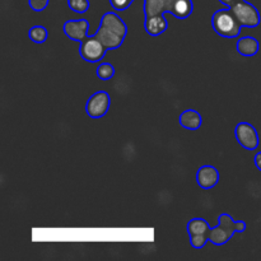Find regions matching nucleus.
Segmentation results:
<instances>
[{"label":"nucleus","instance_id":"nucleus-18","mask_svg":"<svg viewBox=\"0 0 261 261\" xmlns=\"http://www.w3.org/2000/svg\"><path fill=\"white\" fill-rule=\"evenodd\" d=\"M68 4L75 13H86L89 9V0H68Z\"/></svg>","mask_w":261,"mask_h":261},{"label":"nucleus","instance_id":"nucleus-19","mask_svg":"<svg viewBox=\"0 0 261 261\" xmlns=\"http://www.w3.org/2000/svg\"><path fill=\"white\" fill-rule=\"evenodd\" d=\"M208 242V234H194V236H190V245L194 249H203Z\"/></svg>","mask_w":261,"mask_h":261},{"label":"nucleus","instance_id":"nucleus-2","mask_svg":"<svg viewBox=\"0 0 261 261\" xmlns=\"http://www.w3.org/2000/svg\"><path fill=\"white\" fill-rule=\"evenodd\" d=\"M212 27L217 35L224 38L237 37L242 30L241 23L229 8L219 9L214 13L212 17Z\"/></svg>","mask_w":261,"mask_h":261},{"label":"nucleus","instance_id":"nucleus-21","mask_svg":"<svg viewBox=\"0 0 261 261\" xmlns=\"http://www.w3.org/2000/svg\"><path fill=\"white\" fill-rule=\"evenodd\" d=\"M48 2L50 0H28V4L35 12H42L48 7Z\"/></svg>","mask_w":261,"mask_h":261},{"label":"nucleus","instance_id":"nucleus-20","mask_svg":"<svg viewBox=\"0 0 261 261\" xmlns=\"http://www.w3.org/2000/svg\"><path fill=\"white\" fill-rule=\"evenodd\" d=\"M109 2L114 9L119 10V12H124L133 4L134 0H109Z\"/></svg>","mask_w":261,"mask_h":261},{"label":"nucleus","instance_id":"nucleus-5","mask_svg":"<svg viewBox=\"0 0 261 261\" xmlns=\"http://www.w3.org/2000/svg\"><path fill=\"white\" fill-rule=\"evenodd\" d=\"M107 48L102 45L99 40H97L94 36H88L84 41H82L79 46V55L82 59L88 63H98L105 58L107 53Z\"/></svg>","mask_w":261,"mask_h":261},{"label":"nucleus","instance_id":"nucleus-7","mask_svg":"<svg viewBox=\"0 0 261 261\" xmlns=\"http://www.w3.org/2000/svg\"><path fill=\"white\" fill-rule=\"evenodd\" d=\"M234 135H236L239 144L245 149L255 150L259 147V134H257V130L255 129L254 125H251L250 122H239L236 129H234Z\"/></svg>","mask_w":261,"mask_h":261},{"label":"nucleus","instance_id":"nucleus-11","mask_svg":"<svg viewBox=\"0 0 261 261\" xmlns=\"http://www.w3.org/2000/svg\"><path fill=\"white\" fill-rule=\"evenodd\" d=\"M145 32L149 36H160L166 32L168 28V22L165 14L153 15V17L145 18L144 19Z\"/></svg>","mask_w":261,"mask_h":261},{"label":"nucleus","instance_id":"nucleus-16","mask_svg":"<svg viewBox=\"0 0 261 261\" xmlns=\"http://www.w3.org/2000/svg\"><path fill=\"white\" fill-rule=\"evenodd\" d=\"M28 37L35 43H43L48 37V32L43 25H33L28 31Z\"/></svg>","mask_w":261,"mask_h":261},{"label":"nucleus","instance_id":"nucleus-10","mask_svg":"<svg viewBox=\"0 0 261 261\" xmlns=\"http://www.w3.org/2000/svg\"><path fill=\"white\" fill-rule=\"evenodd\" d=\"M196 182L204 190L214 188L219 182V172L214 166H201L196 173Z\"/></svg>","mask_w":261,"mask_h":261},{"label":"nucleus","instance_id":"nucleus-4","mask_svg":"<svg viewBox=\"0 0 261 261\" xmlns=\"http://www.w3.org/2000/svg\"><path fill=\"white\" fill-rule=\"evenodd\" d=\"M236 233L234 232V221L229 214L222 213L218 217V226L209 232V242L214 246H223Z\"/></svg>","mask_w":261,"mask_h":261},{"label":"nucleus","instance_id":"nucleus-23","mask_svg":"<svg viewBox=\"0 0 261 261\" xmlns=\"http://www.w3.org/2000/svg\"><path fill=\"white\" fill-rule=\"evenodd\" d=\"M254 162H255V166L257 167V170L261 172V152L256 153V155H255L254 158Z\"/></svg>","mask_w":261,"mask_h":261},{"label":"nucleus","instance_id":"nucleus-14","mask_svg":"<svg viewBox=\"0 0 261 261\" xmlns=\"http://www.w3.org/2000/svg\"><path fill=\"white\" fill-rule=\"evenodd\" d=\"M211 229L208 222L203 218H193L188 223L189 236H194V234H208L209 236Z\"/></svg>","mask_w":261,"mask_h":261},{"label":"nucleus","instance_id":"nucleus-24","mask_svg":"<svg viewBox=\"0 0 261 261\" xmlns=\"http://www.w3.org/2000/svg\"><path fill=\"white\" fill-rule=\"evenodd\" d=\"M219 2H221L223 5H226L227 8H229L232 4H234L236 2H239V0H219Z\"/></svg>","mask_w":261,"mask_h":261},{"label":"nucleus","instance_id":"nucleus-6","mask_svg":"<svg viewBox=\"0 0 261 261\" xmlns=\"http://www.w3.org/2000/svg\"><path fill=\"white\" fill-rule=\"evenodd\" d=\"M111 105V97L107 92L98 91L92 94L86 103V112L92 119H101L107 114Z\"/></svg>","mask_w":261,"mask_h":261},{"label":"nucleus","instance_id":"nucleus-15","mask_svg":"<svg viewBox=\"0 0 261 261\" xmlns=\"http://www.w3.org/2000/svg\"><path fill=\"white\" fill-rule=\"evenodd\" d=\"M194 9V5L191 0H177L173 10V15L177 19H188L191 15Z\"/></svg>","mask_w":261,"mask_h":261},{"label":"nucleus","instance_id":"nucleus-9","mask_svg":"<svg viewBox=\"0 0 261 261\" xmlns=\"http://www.w3.org/2000/svg\"><path fill=\"white\" fill-rule=\"evenodd\" d=\"M176 3H177V0H144L145 18L165 14V13L173 14Z\"/></svg>","mask_w":261,"mask_h":261},{"label":"nucleus","instance_id":"nucleus-22","mask_svg":"<svg viewBox=\"0 0 261 261\" xmlns=\"http://www.w3.org/2000/svg\"><path fill=\"white\" fill-rule=\"evenodd\" d=\"M246 228H247V226L245 222H242V221L234 222V232H236V233H242V232L246 231Z\"/></svg>","mask_w":261,"mask_h":261},{"label":"nucleus","instance_id":"nucleus-8","mask_svg":"<svg viewBox=\"0 0 261 261\" xmlns=\"http://www.w3.org/2000/svg\"><path fill=\"white\" fill-rule=\"evenodd\" d=\"M88 30L89 22L87 19L66 20L63 25V31L66 37L79 43L88 37Z\"/></svg>","mask_w":261,"mask_h":261},{"label":"nucleus","instance_id":"nucleus-1","mask_svg":"<svg viewBox=\"0 0 261 261\" xmlns=\"http://www.w3.org/2000/svg\"><path fill=\"white\" fill-rule=\"evenodd\" d=\"M126 35V23L116 13L107 12L102 15L98 30L93 36L101 41L107 50H116L122 45Z\"/></svg>","mask_w":261,"mask_h":261},{"label":"nucleus","instance_id":"nucleus-12","mask_svg":"<svg viewBox=\"0 0 261 261\" xmlns=\"http://www.w3.org/2000/svg\"><path fill=\"white\" fill-rule=\"evenodd\" d=\"M178 121L180 125L184 129L191 130V132H195V130L200 129L201 124H203V117L199 114L196 110H185L182 114L178 117Z\"/></svg>","mask_w":261,"mask_h":261},{"label":"nucleus","instance_id":"nucleus-3","mask_svg":"<svg viewBox=\"0 0 261 261\" xmlns=\"http://www.w3.org/2000/svg\"><path fill=\"white\" fill-rule=\"evenodd\" d=\"M229 9L236 15L237 20L241 23L242 27L255 28L260 24L261 17L256 7L246 0H239L229 7Z\"/></svg>","mask_w":261,"mask_h":261},{"label":"nucleus","instance_id":"nucleus-13","mask_svg":"<svg viewBox=\"0 0 261 261\" xmlns=\"http://www.w3.org/2000/svg\"><path fill=\"white\" fill-rule=\"evenodd\" d=\"M237 51L242 56H255L260 50L259 41L251 36H245L237 41Z\"/></svg>","mask_w":261,"mask_h":261},{"label":"nucleus","instance_id":"nucleus-17","mask_svg":"<svg viewBox=\"0 0 261 261\" xmlns=\"http://www.w3.org/2000/svg\"><path fill=\"white\" fill-rule=\"evenodd\" d=\"M97 78L101 81H110L111 78L115 76V68L112 64L110 63H101L97 66Z\"/></svg>","mask_w":261,"mask_h":261}]
</instances>
